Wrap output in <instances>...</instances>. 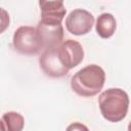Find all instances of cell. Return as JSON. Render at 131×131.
Here are the masks:
<instances>
[{"label":"cell","instance_id":"6da1fadb","mask_svg":"<svg viewBox=\"0 0 131 131\" xmlns=\"http://www.w3.org/2000/svg\"><path fill=\"white\" fill-rule=\"evenodd\" d=\"M105 81V73L97 64H89L71 78V87L80 96L90 97L98 94Z\"/></svg>","mask_w":131,"mask_h":131},{"label":"cell","instance_id":"277c9868","mask_svg":"<svg viewBox=\"0 0 131 131\" xmlns=\"http://www.w3.org/2000/svg\"><path fill=\"white\" fill-rule=\"evenodd\" d=\"M56 53L60 62L68 70L74 69L83 60L84 50L82 45L76 40H66L62 41L56 47Z\"/></svg>","mask_w":131,"mask_h":131},{"label":"cell","instance_id":"ba28073f","mask_svg":"<svg viewBox=\"0 0 131 131\" xmlns=\"http://www.w3.org/2000/svg\"><path fill=\"white\" fill-rule=\"evenodd\" d=\"M41 20L47 23H59L66 15V8L62 1H40Z\"/></svg>","mask_w":131,"mask_h":131},{"label":"cell","instance_id":"7a4b0ae2","mask_svg":"<svg viewBox=\"0 0 131 131\" xmlns=\"http://www.w3.org/2000/svg\"><path fill=\"white\" fill-rule=\"evenodd\" d=\"M99 108L102 117L110 122L122 121L129 107V97L126 91L120 88H110L98 96Z\"/></svg>","mask_w":131,"mask_h":131},{"label":"cell","instance_id":"5b68a950","mask_svg":"<svg viewBox=\"0 0 131 131\" xmlns=\"http://www.w3.org/2000/svg\"><path fill=\"white\" fill-rule=\"evenodd\" d=\"M42 48H56L63 39V28L59 23H47L40 20L36 28Z\"/></svg>","mask_w":131,"mask_h":131},{"label":"cell","instance_id":"30bf717a","mask_svg":"<svg viewBox=\"0 0 131 131\" xmlns=\"http://www.w3.org/2000/svg\"><path fill=\"white\" fill-rule=\"evenodd\" d=\"M2 123L4 126V131H23L25 119L16 112H8L3 115Z\"/></svg>","mask_w":131,"mask_h":131},{"label":"cell","instance_id":"52a82bcc","mask_svg":"<svg viewBox=\"0 0 131 131\" xmlns=\"http://www.w3.org/2000/svg\"><path fill=\"white\" fill-rule=\"evenodd\" d=\"M39 63L43 72L52 78H61L69 73V70L60 62L56 48L45 49L39 58Z\"/></svg>","mask_w":131,"mask_h":131},{"label":"cell","instance_id":"7c38bea8","mask_svg":"<svg viewBox=\"0 0 131 131\" xmlns=\"http://www.w3.org/2000/svg\"><path fill=\"white\" fill-rule=\"evenodd\" d=\"M66 131H89V129L84 124L75 122V123H72L71 125H69Z\"/></svg>","mask_w":131,"mask_h":131},{"label":"cell","instance_id":"8fae6325","mask_svg":"<svg viewBox=\"0 0 131 131\" xmlns=\"http://www.w3.org/2000/svg\"><path fill=\"white\" fill-rule=\"evenodd\" d=\"M9 26V14L8 12L0 7V34L3 33Z\"/></svg>","mask_w":131,"mask_h":131},{"label":"cell","instance_id":"3957f363","mask_svg":"<svg viewBox=\"0 0 131 131\" xmlns=\"http://www.w3.org/2000/svg\"><path fill=\"white\" fill-rule=\"evenodd\" d=\"M12 44L17 52L26 55L37 54L43 49L36 29L30 26H21L14 32Z\"/></svg>","mask_w":131,"mask_h":131},{"label":"cell","instance_id":"8992f818","mask_svg":"<svg viewBox=\"0 0 131 131\" xmlns=\"http://www.w3.org/2000/svg\"><path fill=\"white\" fill-rule=\"evenodd\" d=\"M94 25V16L85 9H74L66 18L67 30L76 36L89 33Z\"/></svg>","mask_w":131,"mask_h":131},{"label":"cell","instance_id":"4fadbf2b","mask_svg":"<svg viewBox=\"0 0 131 131\" xmlns=\"http://www.w3.org/2000/svg\"><path fill=\"white\" fill-rule=\"evenodd\" d=\"M0 131H4V126H3V123L1 120H0Z\"/></svg>","mask_w":131,"mask_h":131},{"label":"cell","instance_id":"9c48e42d","mask_svg":"<svg viewBox=\"0 0 131 131\" xmlns=\"http://www.w3.org/2000/svg\"><path fill=\"white\" fill-rule=\"evenodd\" d=\"M116 19L115 16L111 13H101L97 19H96V25H95V29L97 34L101 37V38H110L114 35L115 31H116Z\"/></svg>","mask_w":131,"mask_h":131}]
</instances>
